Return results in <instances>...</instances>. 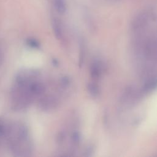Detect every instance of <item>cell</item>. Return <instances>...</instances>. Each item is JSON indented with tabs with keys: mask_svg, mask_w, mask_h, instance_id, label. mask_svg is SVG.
Listing matches in <instances>:
<instances>
[{
	"mask_svg": "<svg viewBox=\"0 0 157 157\" xmlns=\"http://www.w3.org/2000/svg\"><path fill=\"white\" fill-rule=\"evenodd\" d=\"M101 62L98 61H95L93 63L91 67V76L94 78H97L100 75V74L102 71V66Z\"/></svg>",
	"mask_w": 157,
	"mask_h": 157,
	"instance_id": "1",
	"label": "cell"
},
{
	"mask_svg": "<svg viewBox=\"0 0 157 157\" xmlns=\"http://www.w3.org/2000/svg\"><path fill=\"white\" fill-rule=\"evenodd\" d=\"M89 92L90 93V94H91L93 96H96V95L98 94H99V89L94 84L90 83V86L88 88Z\"/></svg>",
	"mask_w": 157,
	"mask_h": 157,
	"instance_id": "2",
	"label": "cell"
},
{
	"mask_svg": "<svg viewBox=\"0 0 157 157\" xmlns=\"http://www.w3.org/2000/svg\"><path fill=\"white\" fill-rule=\"evenodd\" d=\"M53 28L55 32L56 35L57 36V37L58 38H59L61 36V28H60V26L59 24L58 23V22L56 20H55L53 21Z\"/></svg>",
	"mask_w": 157,
	"mask_h": 157,
	"instance_id": "3",
	"label": "cell"
},
{
	"mask_svg": "<svg viewBox=\"0 0 157 157\" xmlns=\"http://www.w3.org/2000/svg\"><path fill=\"white\" fill-rule=\"evenodd\" d=\"M27 44L34 48H37L39 47V43L34 39H29L28 40Z\"/></svg>",
	"mask_w": 157,
	"mask_h": 157,
	"instance_id": "4",
	"label": "cell"
}]
</instances>
